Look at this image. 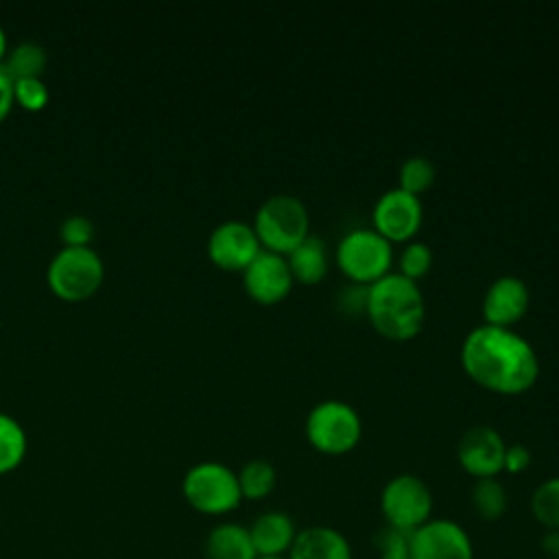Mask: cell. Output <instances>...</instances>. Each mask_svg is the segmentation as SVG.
<instances>
[{"instance_id": "6da1fadb", "label": "cell", "mask_w": 559, "mask_h": 559, "mask_svg": "<svg viewBox=\"0 0 559 559\" xmlns=\"http://www.w3.org/2000/svg\"><path fill=\"white\" fill-rule=\"evenodd\" d=\"M461 367L483 389L498 395H520L539 378L535 347L513 328L480 323L461 343Z\"/></svg>"}, {"instance_id": "7a4b0ae2", "label": "cell", "mask_w": 559, "mask_h": 559, "mask_svg": "<svg viewBox=\"0 0 559 559\" xmlns=\"http://www.w3.org/2000/svg\"><path fill=\"white\" fill-rule=\"evenodd\" d=\"M365 317L389 341H408L419 334L426 319V299L415 280L389 271L367 286Z\"/></svg>"}, {"instance_id": "3957f363", "label": "cell", "mask_w": 559, "mask_h": 559, "mask_svg": "<svg viewBox=\"0 0 559 559\" xmlns=\"http://www.w3.org/2000/svg\"><path fill=\"white\" fill-rule=\"evenodd\" d=\"M253 231L262 249L288 255L304 238L310 236L308 207L295 194H271L255 210Z\"/></svg>"}, {"instance_id": "277c9868", "label": "cell", "mask_w": 559, "mask_h": 559, "mask_svg": "<svg viewBox=\"0 0 559 559\" xmlns=\"http://www.w3.org/2000/svg\"><path fill=\"white\" fill-rule=\"evenodd\" d=\"M304 432L317 452L338 456L358 445L362 437V419L349 402L321 400L308 411Z\"/></svg>"}, {"instance_id": "5b68a950", "label": "cell", "mask_w": 559, "mask_h": 559, "mask_svg": "<svg viewBox=\"0 0 559 559\" xmlns=\"http://www.w3.org/2000/svg\"><path fill=\"white\" fill-rule=\"evenodd\" d=\"M334 260L352 284L369 286L391 271L393 245L373 227H354L336 242Z\"/></svg>"}, {"instance_id": "8992f818", "label": "cell", "mask_w": 559, "mask_h": 559, "mask_svg": "<svg viewBox=\"0 0 559 559\" xmlns=\"http://www.w3.org/2000/svg\"><path fill=\"white\" fill-rule=\"evenodd\" d=\"M181 493L203 515H225L242 502L236 472L221 461L194 463L183 474Z\"/></svg>"}, {"instance_id": "52a82bcc", "label": "cell", "mask_w": 559, "mask_h": 559, "mask_svg": "<svg viewBox=\"0 0 559 559\" xmlns=\"http://www.w3.org/2000/svg\"><path fill=\"white\" fill-rule=\"evenodd\" d=\"M105 277V262L96 249L63 245L48 262V286L68 301L90 297Z\"/></svg>"}, {"instance_id": "ba28073f", "label": "cell", "mask_w": 559, "mask_h": 559, "mask_svg": "<svg viewBox=\"0 0 559 559\" xmlns=\"http://www.w3.org/2000/svg\"><path fill=\"white\" fill-rule=\"evenodd\" d=\"M435 498L428 483L417 474H397L380 491V511L386 526L404 533L417 531L432 518Z\"/></svg>"}, {"instance_id": "9c48e42d", "label": "cell", "mask_w": 559, "mask_h": 559, "mask_svg": "<svg viewBox=\"0 0 559 559\" xmlns=\"http://www.w3.org/2000/svg\"><path fill=\"white\" fill-rule=\"evenodd\" d=\"M424 218L421 199L402 188L384 190L371 210L373 229L393 242H408L417 234Z\"/></svg>"}, {"instance_id": "30bf717a", "label": "cell", "mask_w": 559, "mask_h": 559, "mask_svg": "<svg viewBox=\"0 0 559 559\" xmlns=\"http://www.w3.org/2000/svg\"><path fill=\"white\" fill-rule=\"evenodd\" d=\"M411 559H474V542L459 522L430 518L411 533Z\"/></svg>"}, {"instance_id": "8fae6325", "label": "cell", "mask_w": 559, "mask_h": 559, "mask_svg": "<svg viewBox=\"0 0 559 559\" xmlns=\"http://www.w3.org/2000/svg\"><path fill=\"white\" fill-rule=\"evenodd\" d=\"M504 448L507 443L493 426L474 424L456 441V461L474 480L491 478L502 472Z\"/></svg>"}, {"instance_id": "7c38bea8", "label": "cell", "mask_w": 559, "mask_h": 559, "mask_svg": "<svg viewBox=\"0 0 559 559\" xmlns=\"http://www.w3.org/2000/svg\"><path fill=\"white\" fill-rule=\"evenodd\" d=\"M262 251L253 225L229 218L218 223L207 236L210 260L225 271H245L247 264Z\"/></svg>"}, {"instance_id": "4fadbf2b", "label": "cell", "mask_w": 559, "mask_h": 559, "mask_svg": "<svg viewBox=\"0 0 559 559\" xmlns=\"http://www.w3.org/2000/svg\"><path fill=\"white\" fill-rule=\"evenodd\" d=\"M293 284L295 280L286 258L266 249H262L242 271V286L247 295L264 306L282 301L290 293Z\"/></svg>"}, {"instance_id": "5bb4252c", "label": "cell", "mask_w": 559, "mask_h": 559, "mask_svg": "<svg viewBox=\"0 0 559 559\" xmlns=\"http://www.w3.org/2000/svg\"><path fill=\"white\" fill-rule=\"evenodd\" d=\"M528 306L531 293L526 282L518 275H500L491 280L480 299L483 323L496 328H513L526 314Z\"/></svg>"}, {"instance_id": "9a60e30c", "label": "cell", "mask_w": 559, "mask_h": 559, "mask_svg": "<svg viewBox=\"0 0 559 559\" xmlns=\"http://www.w3.org/2000/svg\"><path fill=\"white\" fill-rule=\"evenodd\" d=\"M247 528L258 557L288 555L299 531L295 520L286 511H277V509L260 513Z\"/></svg>"}, {"instance_id": "2e32d148", "label": "cell", "mask_w": 559, "mask_h": 559, "mask_svg": "<svg viewBox=\"0 0 559 559\" xmlns=\"http://www.w3.org/2000/svg\"><path fill=\"white\" fill-rule=\"evenodd\" d=\"M288 559H354L349 539L334 526L312 524L297 531Z\"/></svg>"}, {"instance_id": "e0dca14e", "label": "cell", "mask_w": 559, "mask_h": 559, "mask_svg": "<svg viewBox=\"0 0 559 559\" xmlns=\"http://www.w3.org/2000/svg\"><path fill=\"white\" fill-rule=\"evenodd\" d=\"M205 559H255L249 528L238 522L214 524L203 542Z\"/></svg>"}, {"instance_id": "ac0fdd59", "label": "cell", "mask_w": 559, "mask_h": 559, "mask_svg": "<svg viewBox=\"0 0 559 559\" xmlns=\"http://www.w3.org/2000/svg\"><path fill=\"white\" fill-rule=\"evenodd\" d=\"M284 258L293 280L299 284H319L328 273V249L319 236L310 234Z\"/></svg>"}, {"instance_id": "d6986e66", "label": "cell", "mask_w": 559, "mask_h": 559, "mask_svg": "<svg viewBox=\"0 0 559 559\" xmlns=\"http://www.w3.org/2000/svg\"><path fill=\"white\" fill-rule=\"evenodd\" d=\"M469 504L476 518L483 522H496L504 515L509 507V493L498 476L476 478L469 491Z\"/></svg>"}, {"instance_id": "ffe728a7", "label": "cell", "mask_w": 559, "mask_h": 559, "mask_svg": "<svg viewBox=\"0 0 559 559\" xmlns=\"http://www.w3.org/2000/svg\"><path fill=\"white\" fill-rule=\"evenodd\" d=\"M46 63H48L46 48L33 39H24L7 48V55L0 66L13 81H17L28 76H41Z\"/></svg>"}, {"instance_id": "44dd1931", "label": "cell", "mask_w": 559, "mask_h": 559, "mask_svg": "<svg viewBox=\"0 0 559 559\" xmlns=\"http://www.w3.org/2000/svg\"><path fill=\"white\" fill-rule=\"evenodd\" d=\"M238 487L242 500H264L277 485V472L266 459H251L238 472Z\"/></svg>"}, {"instance_id": "7402d4cb", "label": "cell", "mask_w": 559, "mask_h": 559, "mask_svg": "<svg viewBox=\"0 0 559 559\" xmlns=\"http://www.w3.org/2000/svg\"><path fill=\"white\" fill-rule=\"evenodd\" d=\"M26 448L28 441L22 424L13 415L0 411V474L15 469L22 463Z\"/></svg>"}, {"instance_id": "603a6c76", "label": "cell", "mask_w": 559, "mask_h": 559, "mask_svg": "<svg viewBox=\"0 0 559 559\" xmlns=\"http://www.w3.org/2000/svg\"><path fill=\"white\" fill-rule=\"evenodd\" d=\"M531 513L544 531H559V476H550L533 489Z\"/></svg>"}, {"instance_id": "cb8c5ba5", "label": "cell", "mask_w": 559, "mask_h": 559, "mask_svg": "<svg viewBox=\"0 0 559 559\" xmlns=\"http://www.w3.org/2000/svg\"><path fill=\"white\" fill-rule=\"evenodd\" d=\"M435 177H437V168L432 159H428L426 155H411L400 166L397 188L419 197L435 183Z\"/></svg>"}, {"instance_id": "d4e9b609", "label": "cell", "mask_w": 559, "mask_h": 559, "mask_svg": "<svg viewBox=\"0 0 559 559\" xmlns=\"http://www.w3.org/2000/svg\"><path fill=\"white\" fill-rule=\"evenodd\" d=\"M376 559H411V533L393 526H380L373 533Z\"/></svg>"}, {"instance_id": "484cf974", "label": "cell", "mask_w": 559, "mask_h": 559, "mask_svg": "<svg viewBox=\"0 0 559 559\" xmlns=\"http://www.w3.org/2000/svg\"><path fill=\"white\" fill-rule=\"evenodd\" d=\"M400 271L408 280H419L430 271L432 264V251L426 242L421 240H408L400 253Z\"/></svg>"}, {"instance_id": "4316f807", "label": "cell", "mask_w": 559, "mask_h": 559, "mask_svg": "<svg viewBox=\"0 0 559 559\" xmlns=\"http://www.w3.org/2000/svg\"><path fill=\"white\" fill-rule=\"evenodd\" d=\"M13 98L26 109H41L48 103V87L41 76L13 81Z\"/></svg>"}, {"instance_id": "83f0119b", "label": "cell", "mask_w": 559, "mask_h": 559, "mask_svg": "<svg viewBox=\"0 0 559 559\" xmlns=\"http://www.w3.org/2000/svg\"><path fill=\"white\" fill-rule=\"evenodd\" d=\"M61 240L70 247H85L94 238V223L85 214H70L59 227Z\"/></svg>"}, {"instance_id": "f1b7e54d", "label": "cell", "mask_w": 559, "mask_h": 559, "mask_svg": "<svg viewBox=\"0 0 559 559\" xmlns=\"http://www.w3.org/2000/svg\"><path fill=\"white\" fill-rule=\"evenodd\" d=\"M531 461H533V454H531V450L524 443H507L504 461H502V472L522 474L524 469H528Z\"/></svg>"}, {"instance_id": "f546056e", "label": "cell", "mask_w": 559, "mask_h": 559, "mask_svg": "<svg viewBox=\"0 0 559 559\" xmlns=\"http://www.w3.org/2000/svg\"><path fill=\"white\" fill-rule=\"evenodd\" d=\"M338 299H341V308H345L349 312H356V310L365 312L367 286H360V284L347 286V288H343V293H338Z\"/></svg>"}, {"instance_id": "4dcf8cb0", "label": "cell", "mask_w": 559, "mask_h": 559, "mask_svg": "<svg viewBox=\"0 0 559 559\" xmlns=\"http://www.w3.org/2000/svg\"><path fill=\"white\" fill-rule=\"evenodd\" d=\"M13 100H15L13 98V79L0 66V120L9 114Z\"/></svg>"}, {"instance_id": "1f68e13d", "label": "cell", "mask_w": 559, "mask_h": 559, "mask_svg": "<svg viewBox=\"0 0 559 559\" xmlns=\"http://www.w3.org/2000/svg\"><path fill=\"white\" fill-rule=\"evenodd\" d=\"M539 548L548 559H559V531H544L539 537Z\"/></svg>"}, {"instance_id": "d6a6232c", "label": "cell", "mask_w": 559, "mask_h": 559, "mask_svg": "<svg viewBox=\"0 0 559 559\" xmlns=\"http://www.w3.org/2000/svg\"><path fill=\"white\" fill-rule=\"evenodd\" d=\"M7 33H4V28H2V24H0V63H2V59H4V55H7Z\"/></svg>"}, {"instance_id": "836d02e7", "label": "cell", "mask_w": 559, "mask_h": 559, "mask_svg": "<svg viewBox=\"0 0 559 559\" xmlns=\"http://www.w3.org/2000/svg\"><path fill=\"white\" fill-rule=\"evenodd\" d=\"M255 559H288V555H282V557H255Z\"/></svg>"}]
</instances>
